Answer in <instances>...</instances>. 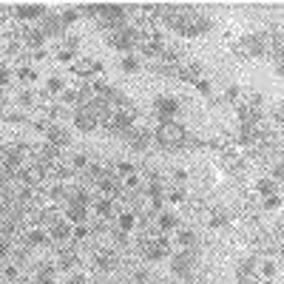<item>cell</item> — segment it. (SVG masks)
<instances>
[{"label":"cell","mask_w":284,"mask_h":284,"mask_svg":"<svg viewBox=\"0 0 284 284\" xmlns=\"http://www.w3.org/2000/svg\"><path fill=\"white\" fill-rule=\"evenodd\" d=\"M185 139H188V131L179 122H159L156 125V142L162 148H179V145H185Z\"/></svg>","instance_id":"cell-1"},{"label":"cell","mask_w":284,"mask_h":284,"mask_svg":"<svg viewBox=\"0 0 284 284\" xmlns=\"http://www.w3.org/2000/svg\"><path fill=\"white\" fill-rule=\"evenodd\" d=\"M99 23L102 26H108L111 31H117V28L128 26V6H117V3H102L99 6Z\"/></svg>","instance_id":"cell-2"},{"label":"cell","mask_w":284,"mask_h":284,"mask_svg":"<svg viewBox=\"0 0 284 284\" xmlns=\"http://www.w3.org/2000/svg\"><path fill=\"white\" fill-rule=\"evenodd\" d=\"M136 40H139V31L131 26H122V28H117V31L108 34V46H111V49H120V51H131L136 46Z\"/></svg>","instance_id":"cell-3"},{"label":"cell","mask_w":284,"mask_h":284,"mask_svg":"<svg viewBox=\"0 0 284 284\" xmlns=\"http://www.w3.org/2000/svg\"><path fill=\"white\" fill-rule=\"evenodd\" d=\"M170 270H173L176 276H182V278L193 276V270H196V250L173 253V256H170Z\"/></svg>","instance_id":"cell-4"},{"label":"cell","mask_w":284,"mask_h":284,"mask_svg":"<svg viewBox=\"0 0 284 284\" xmlns=\"http://www.w3.org/2000/svg\"><path fill=\"white\" fill-rule=\"evenodd\" d=\"M142 253H145V259L148 262H162L165 256L170 253V239L168 236H159V239H145L142 241Z\"/></svg>","instance_id":"cell-5"},{"label":"cell","mask_w":284,"mask_h":284,"mask_svg":"<svg viewBox=\"0 0 284 284\" xmlns=\"http://www.w3.org/2000/svg\"><path fill=\"white\" fill-rule=\"evenodd\" d=\"M154 111H156V117H159V122H176L179 99L176 97H156L154 99Z\"/></svg>","instance_id":"cell-6"},{"label":"cell","mask_w":284,"mask_h":284,"mask_svg":"<svg viewBox=\"0 0 284 284\" xmlns=\"http://www.w3.org/2000/svg\"><path fill=\"white\" fill-rule=\"evenodd\" d=\"M134 120H136V111L134 108H120L117 114H111V120L105 122L111 131H117V134H128L131 128H134Z\"/></svg>","instance_id":"cell-7"},{"label":"cell","mask_w":284,"mask_h":284,"mask_svg":"<svg viewBox=\"0 0 284 284\" xmlns=\"http://www.w3.org/2000/svg\"><path fill=\"white\" fill-rule=\"evenodd\" d=\"M125 139H128V145H131V151H148V145H151V139H154V134H151L148 128H131L125 134Z\"/></svg>","instance_id":"cell-8"},{"label":"cell","mask_w":284,"mask_h":284,"mask_svg":"<svg viewBox=\"0 0 284 284\" xmlns=\"http://www.w3.org/2000/svg\"><path fill=\"white\" fill-rule=\"evenodd\" d=\"M43 134H46V139H49L46 145H54L57 151L65 148V145L71 142V134L65 131L63 125H43Z\"/></svg>","instance_id":"cell-9"},{"label":"cell","mask_w":284,"mask_h":284,"mask_svg":"<svg viewBox=\"0 0 284 284\" xmlns=\"http://www.w3.org/2000/svg\"><path fill=\"white\" fill-rule=\"evenodd\" d=\"M210 28H213V23L207 20V17H202V14H191V20L185 23L182 34L185 37H202V34H207Z\"/></svg>","instance_id":"cell-10"},{"label":"cell","mask_w":284,"mask_h":284,"mask_svg":"<svg viewBox=\"0 0 284 284\" xmlns=\"http://www.w3.org/2000/svg\"><path fill=\"white\" fill-rule=\"evenodd\" d=\"M46 6H40V3H20V6L14 9V17L17 20H43L46 17Z\"/></svg>","instance_id":"cell-11"},{"label":"cell","mask_w":284,"mask_h":284,"mask_svg":"<svg viewBox=\"0 0 284 284\" xmlns=\"http://www.w3.org/2000/svg\"><path fill=\"white\" fill-rule=\"evenodd\" d=\"M40 31H43V37H57V34H63V23H60L57 14H46L40 20Z\"/></svg>","instance_id":"cell-12"},{"label":"cell","mask_w":284,"mask_h":284,"mask_svg":"<svg viewBox=\"0 0 284 284\" xmlns=\"http://www.w3.org/2000/svg\"><path fill=\"white\" fill-rule=\"evenodd\" d=\"M267 46H270V37H267V34H250V37H247V51H250L253 57L267 54Z\"/></svg>","instance_id":"cell-13"},{"label":"cell","mask_w":284,"mask_h":284,"mask_svg":"<svg viewBox=\"0 0 284 284\" xmlns=\"http://www.w3.org/2000/svg\"><path fill=\"white\" fill-rule=\"evenodd\" d=\"M74 125L83 131V134H91L94 128H97V120H94L91 111H85V108H80L77 114H74Z\"/></svg>","instance_id":"cell-14"},{"label":"cell","mask_w":284,"mask_h":284,"mask_svg":"<svg viewBox=\"0 0 284 284\" xmlns=\"http://www.w3.org/2000/svg\"><path fill=\"white\" fill-rule=\"evenodd\" d=\"M99 188H102V193H105L108 202L120 196V179L114 176V173H105V176L99 179Z\"/></svg>","instance_id":"cell-15"},{"label":"cell","mask_w":284,"mask_h":284,"mask_svg":"<svg viewBox=\"0 0 284 284\" xmlns=\"http://www.w3.org/2000/svg\"><path fill=\"white\" fill-rule=\"evenodd\" d=\"M57 159H60V151H57L54 145H43V148L37 151V165H43V168L57 165Z\"/></svg>","instance_id":"cell-16"},{"label":"cell","mask_w":284,"mask_h":284,"mask_svg":"<svg viewBox=\"0 0 284 284\" xmlns=\"http://www.w3.org/2000/svg\"><path fill=\"white\" fill-rule=\"evenodd\" d=\"M51 230H49V236L54 241H71V225L68 222H63V219H57L54 225H49Z\"/></svg>","instance_id":"cell-17"},{"label":"cell","mask_w":284,"mask_h":284,"mask_svg":"<svg viewBox=\"0 0 284 284\" xmlns=\"http://www.w3.org/2000/svg\"><path fill=\"white\" fill-rule=\"evenodd\" d=\"M3 162H6V170H20V165H23V151L20 148H6L3 151Z\"/></svg>","instance_id":"cell-18"},{"label":"cell","mask_w":284,"mask_h":284,"mask_svg":"<svg viewBox=\"0 0 284 284\" xmlns=\"http://www.w3.org/2000/svg\"><path fill=\"white\" fill-rule=\"evenodd\" d=\"M85 216H88V207H83V205L65 207V222H68V225H85Z\"/></svg>","instance_id":"cell-19"},{"label":"cell","mask_w":284,"mask_h":284,"mask_svg":"<svg viewBox=\"0 0 284 284\" xmlns=\"http://www.w3.org/2000/svg\"><path fill=\"white\" fill-rule=\"evenodd\" d=\"M156 227H159L162 233H170V230H176L179 227V216L176 213H162V216L156 219Z\"/></svg>","instance_id":"cell-20"},{"label":"cell","mask_w":284,"mask_h":284,"mask_svg":"<svg viewBox=\"0 0 284 284\" xmlns=\"http://www.w3.org/2000/svg\"><path fill=\"white\" fill-rule=\"evenodd\" d=\"M26 241L31 244V247H43V244H49V233H46V230H40V227H34V230H28Z\"/></svg>","instance_id":"cell-21"},{"label":"cell","mask_w":284,"mask_h":284,"mask_svg":"<svg viewBox=\"0 0 284 284\" xmlns=\"http://www.w3.org/2000/svg\"><path fill=\"white\" fill-rule=\"evenodd\" d=\"M176 241L182 244L185 250H196V244H199V239H196V233H193V230H179Z\"/></svg>","instance_id":"cell-22"},{"label":"cell","mask_w":284,"mask_h":284,"mask_svg":"<svg viewBox=\"0 0 284 284\" xmlns=\"http://www.w3.org/2000/svg\"><path fill=\"white\" fill-rule=\"evenodd\" d=\"M142 51H145V54H159V51H162V37L148 34V40L142 43Z\"/></svg>","instance_id":"cell-23"},{"label":"cell","mask_w":284,"mask_h":284,"mask_svg":"<svg viewBox=\"0 0 284 284\" xmlns=\"http://www.w3.org/2000/svg\"><path fill=\"white\" fill-rule=\"evenodd\" d=\"M256 188H259V193H262L264 199H267V196H278V185L273 182V179H267V176L259 179V185H256Z\"/></svg>","instance_id":"cell-24"},{"label":"cell","mask_w":284,"mask_h":284,"mask_svg":"<svg viewBox=\"0 0 284 284\" xmlns=\"http://www.w3.org/2000/svg\"><path fill=\"white\" fill-rule=\"evenodd\" d=\"M134 227H136V213L134 210L120 213V230H122V233H131Z\"/></svg>","instance_id":"cell-25"},{"label":"cell","mask_w":284,"mask_h":284,"mask_svg":"<svg viewBox=\"0 0 284 284\" xmlns=\"http://www.w3.org/2000/svg\"><path fill=\"white\" fill-rule=\"evenodd\" d=\"M253 267H256L253 259H244V262L239 264V270H236V278H239V281H247V278L253 276Z\"/></svg>","instance_id":"cell-26"},{"label":"cell","mask_w":284,"mask_h":284,"mask_svg":"<svg viewBox=\"0 0 284 284\" xmlns=\"http://www.w3.org/2000/svg\"><path fill=\"white\" fill-rule=\"evenodd\" d=\"M239 139L244 142V145H250V142H256V139H259V128H256V125H241V131H239Z\"/></svg>","instance_id":"cell-27"},{"label":"cell","mask_w":284,"mask_h":284,"mask_svg":"<svg viewBox=\"0 0 284 284\" xmlns=\"http://www.w3.org/2000/svg\"><path fill=\"white\" fill-rule=\"evenodd\" d=\"M26 43H28V46H34V49H43L46 37H43L40 28H28V31H26Z\"/></svg>","instance_id":"cell-28"},{"label":"cell","mask_w":284,"mask_h":284,"mask_svg":"<svg viewBox=\"0 0 284 284\" xmlns=\"http://www.w3.org/2000/svg\"><path fill=\"white\" fill-rule=\"evenodd\" d=\"M57 17H60V23H63V28H65V26H71V23L80 20V12H77V9H65V12L57 14Z\"/></svg>","instance_id":"cell-29"},{"label":"cell","mask_w":284,"mask_h":284,"mask_svg":"<svg viewBox=\"0 0 284 284\" xmlns=\"http://www.w3.org/2000/svg\"><path fill=\"white\" fill-rule=\"evenodd\" d=\"M49 196L54 199V202H65V199H68V188H65V185H54L49 191Z\"/></svg>","instance_id":"cell-30"},{"label":"cell","mask_w":284,"mask_h":284,"mask_svg":"<svg viewBox=\"0 0 284 284\" xmlns=\"http://www.w3.org/2000/svg\"><path fill=\"white\" fill-rule=\"evenodd\" d=\"M34 91H28V88H26V91H20V94H17V105H23V108H28V105H34Z\"/></svg>","instance_id":"cell-31"},{"label":"cell","mask_w":284,"mask_h":284,"mask_svg":"<svg viewBox=\"0 0 284 284\" xmlns=\"http://www.w3.org/2000/svg\"><path fill=\"white\" fill-rule=\"evenodd\" d=\"M185 199H188V191H185V188H173V191L168 193V202H173V205H182Z\"/></svg>","instance_id":"cell-32"},{"label":"cell","mask_w":284,"mask_h":284,"mask_svg":"<svg viewBox=\"0 0 284 284\" xmlns=\"http://www.w3.org/2000/svg\"><path fill=\"white\" fill-rule=\"evenodd\" d=\"M60 99H63L65 105H74V102L80 99V91H74V88H63V91H60Z\"/></svg>","instance_id":"cell-33"},{"label":"cell","mask_w":284,"mask_h":284,"mask_svg":"<svg viewBox=\"0 0 284 284\" xmlns=\"http://www.w3.org/2000/svg\"><path fill=\"white\" fill-rule=\"evenodd\" d=\"M74 262H77V256L71 253V250H63V253H60V267H63V270L74 267Z\"/></svg>","instance_id":"cell-34"},{"label":"cell","mask_w":284,"mask_h":284,"mask_svg":"<svg viewBox=\"0 0 284 284\" xmlns=\"http://www.w3.org/2000/svg\"><path fill=\"white\" fill-rule=\"evenodd\" d=\"M120 68L122 71H139V60H136V57H122V63H120Z\"/></svg>","instance_id":"cell-35"},{"label":"cell","mask_w":284,"mask_h":284,"mask_svg":"<svg viewBox=\"0 0 284 284\" xmlns=\"http://www.w3.org/2000/svg\"><path fill=\"white\" fill-rule=\"evenodd\" d=\"M227 225V213L225 210H216L210 216V227H225Z\"/></svg>","instance_id":"cell-36"},{"label":"cell","mask_w":284,"mask_h":284,"mask_svg":"<svg viewBox=\"0 0 284 284\" xmlns=\"http://www.w3.org/2000/svg\"><path fill=\"white\" fill-rule=\"evenodd\" d=\"M71 168H74V170L88 168V156H85V154H74V159H71Z\"/></svg>","instance_id":"cell-37"},{"label":"cell","mask_w":284,"mask_h":284,"mask_svg":"<svg viewBox=\"0 0 284 284\" xmlns=\"http://www.w3.org/2000/svg\"><path fill=\"white\" fill-rule=\"evenodd\" d=\"M63 43H65V51H71V54L80 49V37H77V34H65Z\"/></svg>","instance_id":"cell-38"},{"label":"cell","mask_w":284,"mask_h":284,"mask_svg":"<svg viewBox=\"0 0 284 284\" xmlns=\"http://www.w3.org/2000/svg\"><path fill=\"white\" fill-rule=\"evenodd\" d=\"M114 264H117L114 256H99V259H97V267L99 270H114Z\"/></svg>","instance_id":"cell-39"},{"label":"cell","mask_w":284,"mask_h":284,"mask_svg":"<svg viewBox=\"0 0 284 284\" xmlns=\"http://www.w3.org/2000/svg\"><path fill=\"white\" fill-rule=\"evenodd\" d=\"M88 176H91L94 182H99V179L105 176V168H102V165H88Z\"/></svg>","instance_id":"cell-40"},{"label":"cell","mask_w":284,"mask_h":284,"mask_svg":"<svg viewBox=\"0 0 284 284\" xmlns=\"http://www.w3.org/2000/svg\"><path fill=\"white\" fill-rule=\"evenodd\" d=\"M40 278H54V264H43L40 270H37V281H40Z\"/></svg>","instance_id":"cell-41"},{"label":"cell","mask_w":284,"mask_h":284,"mask_svg":"<svg viewBox=\"0 0 284 284\" xmlns=\"http://www.w3.org/2000/svg\"><path fill=\"white\" fill-rule=\"evenodd\" d=\"M17 80H23V83H31V80H37V71H31V68H17Z\"/></svg>","instance_id":"cell-42"},{"label":"cell","mask_w":284,"mask_h":284,"mask_svg":"<svg viewBox=\"0 0 284 284\" xmlns=\"http://www.w3.org/2000/svg\"><path fill=\"white\" fill-rule=\"evenodd\" d=\"M97 213L102 216V219L111 216V202H108V199H99V202H97Z\"/></svg>","instance_id":"cell-43"},{"label":"cell","mask_w":284,"mask_h":284,"mask_svg":"<svg viewBox=\"0 0 284 284\" xmlns=\"http://www.w3.org/2000/svg\"><path fill=\"white\" fill-rule=\"evenodd\" d=\"M9 80H12V68H9L6 63H0V88L9 85Z\"/></svg>","instance_id":"cell-44"},{"label":"cell","mask_w":284,"mask_h":284,"mask_svg":"<svg viewBox=\"0 0 284 284\" xmlns=\"http://www.w3.org/2000/svg\"><path fill=\"white\" fill-rule=\"evenodd\" d=\"M46 88H49V91H51V94H60V91H63V88H65V85H63V80H57V77H51V80H49V83H46Z\"/></svg>","instance_id":"cell-45"},{"label":"cell","mask_w":284,"mask_h":284,"mask_svg":"<svg viewBox=\"0 0 284 284\" xmlns=\"http://www.w3.org/2000/svg\"><path fill=\"white\" fill-rule=\"evenodd\" d=\"M262 276L264 278H273V276H276V262H264L262 264Z\"/></svg>","instance_id":"cell-46"},{"label":"cell","mask_w":284,"mask_h":284,"mask_svg":"<svg viewBox=\"0 0 284 284\" xmlns=\"http://www.w3.org/2000/svg\"><path fill=\"white\" fill-rule=\"evenodd\" d=\"M264 207H267V210H276V207H281V196H267V199H264Z\"/></svg>","instance_id":"cell-47"},{"label":"cell","mask_w":284,"mask_h":284,"mask_svg":"<svg viewBox=\"0 0 284 284\" xmlns=\"http://www.w3.org/2000/svg\"><path fill=\"white\" fill-rule=\"evenodd\" d=\"M3 273H6L9 281H17V278H20V270L14 267V264H6V270H3Z\"/></svg>","instance_id":"cell-48"},{"label":"cell","mask_w":284,"mask_h":284,"mask_svg":"<svg viewBox=\"0 0 284 284\" xmlns=\"http://www.w3.org/2000/svg\"><path fill=\"white\" fill-rule=\"evenodd\" d=\"M65 284H88V276H85V273H74V276H68Z\"/></svg>","instance_id":"cell-49"},{"label":"cell","mask_w":284,"mask_h":284,"mask_svg":"<svg viewBox=\"0 0 284 284\" xmlns=\"http://www.w3.org/2000/svg\"><path fill=\"white\" fill-rule=\"evenodd\" d=\"M193 85H196V88H199V91H202V94H210V91H213L207 80H193Z\"/></svg>","instance_id":"cell-50"},{"label":"cell","mask_w":284,"mask_h":284,"mask_svg":"<svg viewBox=\"0 0 284 284\" xmlns=\"http://www.w3.org/2000/svg\"><path fill=\"white\" fill-rule=\"evenodd\" d=\"M125 188H131V191L139 188V176H136V173H128V176H125Z\"/></svg>","instance_id":"cell-51"},{"label":"cell","mask_w":284,"mask_h":284,"mask_svg":"<svg viewBox=\"0 0 284 284\" xmlns=\"http://www.w3.org/2000/svg\"><path fill=\"white\" fill-rule=\"evenodd\" d=\"M185 179H188V170H185V168H176V170H173V182H179V185H182Z\"/></svg>","instance_id":"cell-52"},{"label":"cell","mask_w":284,"mask_h":284,"mask_svg":"<svg viewBox=\"0 0 284 284\" xmlns=\"http://www.w3.org/2000/svg\"><path fill=\"white\" fill-rule=\"evenodd\" d=\"M117 170L128 176V173H134V165H131V162H117Z\"/></svg>","instance_id":"cell-53"},{"label":"cell","mask_w":284,"mask_h":284,"mask_svg":"<svg viewBox=\"0 0 284 284\" xmlns=\"http://www.w3.org/2000/svg\"><path fill=\"white\" fill-rule=\"evenodd\" d=\"M9 250H12V244H9V239H0V259H6Z\"/></svg>","instance_id":"cell-54"},{"label":"cell","mask_w":284,"mask_h":284,"mask_svg":"<svg viewBox=\"0 0 284 284\" xmlns=\"http://www.w3.org/2000/svg\"><path fill=\"white\" fill-rule=\"evenodd\" d=\"M57 60H60V63H71V60H74V54H71V51H65V49H60Z\"/></svg>","instance_id":"cell-55"},{"label":"cell","mask_w":284,"mask_h":284,"mask_svg":"<svg viewBox=\"0 0 284 284\" xmlns=\"http://www.w3.org/2000/svg\"><path fill=\"white\" fill-rule=\"evenodd\" d=\"M136 284H148V273H145V270H136Z\"/></svg>","instance_id":"cell-56"},{"label":"cell","mask_w":284,"mask_h":284,"mask_svg":"<svg viewBox=\"0 0 284 284\" xmlns=\"http://www.w3.org/2000/svg\"><path fill=\"white\" fill-rule=\"evenodd\" d=\"M239 97V85H230V88H227V99H236Z\"/></svg>","instance_id":"cell-57"},{"label":"cell","mask_w":284,"mask_h":284,"mask_svg":"<svg viewBox=\"0 0 284 284\" xmlns=\"http://www.w3.org/2000/svg\"><path fill=\"white\" fill-rule=\"evenodd\" d=\"M284 176V170H281V165H276V168H273V182H278V179Z\"/></svg>","instance_id":"cell-58"},{"label":"cell","mask_w":284,"mask_h":284,"mask_svg":"<svg viewBox=\"0 0 284 284\" xmlns=\"http://www.w3.org/2000/svg\"><path fill=\"white\" fill-rule=\"evenodd\" d=\"M46 57H49V51H46V49H37L34 51V60H46Z\"/></svg>","instance_id":"cell-59"},{"label":"cell","mask_w":284,"mask_h":284,"mask_svg":"<svg viewBox=\"0 0 284 284\" xmlns=\"http://www.w3.org/2000/svg\"><path fill=\"white\" fill-rule=\"evenodd\" d=\"M37 284H57V281H54V278H40Z\"/></svg>","instance_id":"cell-60"}]
</instances>
